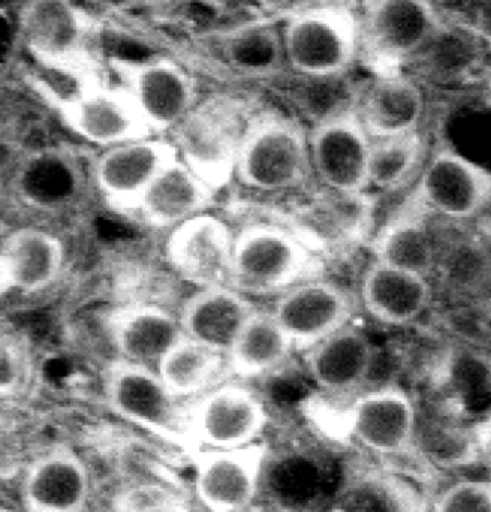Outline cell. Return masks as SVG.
Returning <instances> with one entry per match:
<instances>
[{
  "instance_id": "f546056e",
  "label": "cell",
  "mask_w": 491,
  "mask_h": 512,
  "mask_svg": "<svg viewBox=\"0 0 491 512\" xmlns=\"http://www.w3.org/2000/svg\"><path fill=\"white\" fill-rule=\"evenodd\" d=\"M429 158L421 131L396 137L375 138L370 146L369 189L394 192L420 177Z\"/></svg>"
},
{
  "instance_id": "8d00e7d4",
  "label": "cell",
  "mask_w": 491,
  "mask_h": 512,
  "mask_svg": "<svg viewBox=\"0 0 491 512\" xmlns=\"http://www.w3.org/2000/svg\"><path fill=\"white\" fill-rule=\"evenodd\" d=\"M11 283H9L8 274H6L5 265H3L2 256H0V297L6 292L11 291Z\"/></svg>"
},
{
  "instance_id": "7402d4cb",
  "label": "cell",
  "mask_w": 491,
  "mask_h": 512,
  "mask_svg": "<svg viewBox=\"0 0 491 512\" xmlns=\"http://www.w3.org/2000/svg\"><path fill=\"white\" fill-rule=\"evenodd\" d=\"M182 334L179 318L158 304H128L108 316V336L117 358L152 369Z\"/></svg>"
},
{
  "instance_id": "d590c367",
  "label": "cell",
  "mask_w": 491,
  "mask_h": 512,
  "mask_svg": "<svg viewBox=\"0 0 491 512\" xmlns=\"http://www.w3.org/2000/svg\"><path fill=\"white\" fill-rule=\"evenodd\" d=\"M475 438H477V462L484 463L491 472V417L477 424Z\"/></svg>"
},
{
  "instance_id": "44dd1931",
  "label": "cell",
  "mask_w": 491,
  "mask_h": 512,
  "mask_svg": "<svg viewBox=\"0 0 491 512\" xmlns=\"http://www.w3.org/2000/svg\"><path fill=\"white\" fill-rule=\"evenodd\" d=\"M312 381L325 393L348 394L366 384L375 366V346L355 322L304 352Z\"/></svg>"
},
{
  "instance_id": "2e32d148",
  "label": "cell",
  "mask_w": 491,
  "mask_h": 512,
  "mask_svg": "<svg viewBox=\"0 0 491 512\" xmlns=\"http://www.w3.org/2000/svg\"><path fill=\"white\" fill-rule=\"evenodd\" d=\"M267 459L268 447L262 442L198 451L194 456L198 501L209 512H245L258 495Z\"/></svg>"
},
{
  "instance_id": "9c48e42d",
  "label": "cell",
  "mask_w": 491,
  "mask_h": 512,
  "mask_svg": "<svg viewBox=\"0 0 491 512\" xmlns=\"http://www.w3.org/2000/svg\"><path fill=\"white\" fill-rule=\"evenodd\" d=\"M108 69L137 102L155 135L171 134L200 102L194 75L165 56L107 59Z\"/></svg>"
},
{
  "instance_id": "9a60e30c",
  "label": "cell",
  "mask_w": 491,
  "mask_h": 512,
  "mask_svg": "<svg viewBox=\"0 0 491 512\" xmlns=\"http://www.w3.org/2000/svg\"><path fill=\"white\" fill-rule=\"evenodd\" d=\"M234 237L230 225L206 212L168 231L164 258L183 282L195 288L230 285Z\"/></svg>"
},
{
  "instance_id": "cb8c5ba5",
  "label": "cell",
  "mask_w": 491,
  "mask_h": 512,
  "mask_svg": "<svg viewBox=\"0 0 491 512\" xmlns=\"http://www.w3.org/2000/svg\"><path fill=\"white\" fill-rule=\"evenodd\" d=\"M218 192L182 159L168 165L147 189L137 213L147 227L171 231L183 222L210 212Z\"/></svg>"
},
{
  "instance_id": "83f0119b",
  "label": "cell",
  "mask_w": 491,
  "mask_h": 512,
  "mask_svg": "<svg viewBox=\"0 0 491 512\" xmlns=\"http://www.w3.org/2000/svg\"><path fill=\"white\" fill-rule=\"evenodd\" d=\"M162 381L179 399L198 397L231 375L225 352L182 334L156 367Z\"/></svg>"
},
{
  "instance_id": "7c38bea8",
  "label": "cell",
  "mask_w": 491,
  "mask_h": 512,
  "mask_svg": "<svg viewBox=\"0 0 491 512\" xmlns=\"http://www.w3.org/2000/svg\"><path fill=\"white\" fill-rule=\"evenodd\" d=\"M186 418L188 438L215 450L256 444L270 421L261 397L237 382H221L198 396Z\"/></svg>"
},
{
  "instance_id": "277c9868",
  "label": "cell",
  "mask_w": 491,
  "mask_h": 512,
  "mask_svg": "<svg viewBox=\"0 0 491 512\" xmlns=\"http://www.w3.org/2000/svg\"><path fill=\"white\" fill-rule=\"evenodd\" d=\"M280 35L286 65L306 77H339L361 57L358 11L346 5L295 12L286 18Z\"/></svg>"
},
{
  "instance_id": "1f68e13d",
  "label": "cell",
  "mask_w": 491,
  "mask_h": 512,
  "mask_svg": "<svg viewBox=\"0 0 491 512\" xmlns=\"http://www.w3.org/2000/svg\"><path fill=\"white\" fill-rule=\"evenodd\" d=\"M349 493L355 512H426L420 493L393 475L367 474Z\"/></svg>"
},
{
  "instance_id": "74e56055",
  "label": "cell",
  "mask_w": 491,
  "mask_h": 512,
  "mask_svg": "<svg viewBox=\"0 0 491 512\" xmlns=\"http://www.w3.org/2000/svg\"><path fill=\"white\" fill-rule=\"evenodd\" d=\"M325 512H355V511L349 510V508H346V507H339V508H331V510H328Z\"/></svg>"
},
{
  "instance_id": "e0dca14e",
  "label": "cell",
  "mask_w": 491,
  "mask_h": 512,
  "mask_svg": "<svg viewBox=\"0 0 491 512\" xmlns=\"http://www.w3.org/2000/svg\"><path fill=\"white\" fill-rule=\"evenodd\" d=\"M343 423L354 441L379 456H402L417 442V406L399 387L360 394L343 412Z\"/></svg>"
},
{
  "instance_id": "6da1fadb",
  "label": "cell",
  "mask_w": 491,
  "mask_h": 512,
  "mask_svg": "<svg viewBox=\"0 0 491 512\" xmlns=\"http://www.w3.org/2000/svg\"><path fill=\"white\" fill-rule=\"evenodd\" d=\"M18 32L24 48L45 71L72 87L107 77V60L93 47L95 18L72 0H24L18 9Z\"/></svg>"
},
{
  "instance_id": "30bf717a",
  "label": "cell",
  "mask_w": 491,
  "mask_h": 512,
  "mask_svg": "<svg viewBox=\"0 0 491 512\" xmlns=\"http://www.w3.org/2000/svg\"><path fill=\"white\" fill-rule=\"evenodd\" d=\"M414 200L441 221L466 224L483 218L491 210V170L442 147L427 158Z\"/></svg>"
},
{
  "instance_id": "8992f818",
  "label": "cell",
  "mask_w": 491,
  "mask_h": 512,
  "mask_svg": "<svg viewBox=\"0 0 491 512\" xmlns=\"http://www.w3.org/2000/svg\"><path fill=\"white\" fill-rule=\"evenodd\" d=\"M361 56L376 72L400 71L420 56L445 24L433 0H364L358 11Z\"/></svg>"
},
{
  "instance_id": "d4e9b609",
  "label": "cell",
  "mask_w": 491,
  "mask_h": 512,
  "mask_svg": "<svg viewBox=\"0 0 491 512\" xmlns=\"http://www.w3.org/2000/svg\"><path fill=\"white\" fill-rule=\"evenodd\" d=\"M0 256L12 289L35 294L50 288L65 265L59 237L39 228H18L0 243Z\"/></svg>"
},
{
  "instance_id": "d6986e66",
  "label": "cell",
  "mask_w": 491,
  "mask_h": 512,
  "mask_svg": "<svg viewBox=\"0 0 491 512\" xmlns=\"http://www.w3.org/2000/svg\"><path fill=\"white\" fill-rule=\"evenodd\" d=\"M20 495L26 512H83L90 496L86 462L74 448L54 445L27 466Z\"/></svg>"
},
{
  "instance_id": "52a82bcc",
  "label": "cell",
  "mask_w": 491,
  "mask_h": 512,
  "mask_svg": "<svg viewBox=\"0 0 491 512\" xmlns=\"http://www.w3.org/2000/svg\"><path fill=\"white\" fill-rule=\"evenodd\" d=\"M250 116L236 99L200 101L171 132L179 158L216 192L230 185Z\"/></svg>"
},
{
  "instance_id": "4fadbf2b",
  "label": "cell",
  "mask_w": 491,
  "mask_h": 512,
  "mask_svg": "<svg viewBox=\"0 0 491 512\" xmlns=\"http://www.w3.org/2000/svg\"><path fill=\"white\" fill-rule=\"evenodd\" d=\"M357 295L322 277L304 280L274 301V318L285 330L295 352H306L325 337L352 324L357 315Z\"/></svg>"
},
{
  "instance_id": "836d02e7",
  "label": "cell",
  "mask_w": 491,
  "mask_h": 512,
  "mask_svg": "<svg viewBox=\"0 0 491 512\" xmlns=\"http://www.w3.org/2000/svg\"><path fill=\"white\" fill-rule=\"evenodd\" d=\"M432 512H491V480H462L439 493Z\"/></svg>"
},
{
  "instance_id": "484cf974",
  "label": "cell",
  "mask_w": 491,
  "mask_h": 512,
  "mask_svg": "<svg viewBox=\"0 0 491 512\" xmlns=\"http://www.w3.org/2000/svg\"><path fill=\"white\" fill-rule=\"evenodd\" d=\"M391 219L376 236L375 258L433 280L441 255L442 237L435 233L423 209Z\"/></svg>"
},
{
  "instance_id": "7a4b0ae2",
  "label": "cell",
  "mask_w": 491,
  "mask_h": 512,
  "mask_svg": "<svg viewBox=\"0 0 491 512\" xmlns=\"http://www.w3.org/2000/svg\"><path fill=\"white\" fill-rule=\"evenodd\" d=\"M321 259L294 231L274 224L246 225L234 237L230 285L246 297H279L319 277Z\"/></svg>"
},
{
  "instance_id": "3957f363",
  "label": "cell",
  "mask_w": 491,
  "mask_h": 512,
  "mask_svg": "<svg viewBox=\"0 0 491 512\" xmlns=\"http://www.w3.org/2000/svg\"><path fill=\"white\" fill-rule=\"evenodd\" d=\"M309 132L277 111L253 114L243 132L234 179L252 191H294L312 176Z\"/></svg>"
},
{
  "instance_id": "5b68a950",
  "label": "cell",
  "mask_w": 491,
  "mask_h": 512,
  "mask_svg": "<svg viewBox=\"0 0 491 512\" xmlns=\"http://www.w3.org/2000/svg\"><path fill=\"white\" fill-rule=\"evenodd\" d=\"M36 89L77 137L102 150L155 135L131 93L108 77L66 92L45 81Z\"/></svg>"
},
{
  "instance_id": "d6a6232c",
  "label": "cell",
  "mask_w": 491,
  "mask_h": 512,
  "mask_svg": "<svg viewBox=\"0 0 491 512\" xmlns=\"http://www.w3.org/2000/svg\"><path fill=\"white\" fill-rule=\"evenodd\" d=\"M33 376L29 342L17 331L0 330V397L23 393Z\"/></svg>"
},
{
  "instance_id": "ac0fdd59",
  "label": "cell",
  "mask_w": 491,
  "mask_h": 512,
  "mask_svg": "<svg viewBox=\"0 0 491 512\" xmlns=\"http://www.w3.org/2000/svg\"><path fill=\"white\" fill-rule=\"evenodd\" d=\"M357 298L373 321L408 327L429 312L435 288L430 277L373 258L361 276Z\"/></svg>"
},
{
  "instance_id": "603a6c76",
  "label": "cell",
  "mask_w": 491,
  "mask_h": 512,
  "mask_svg": "<svg viewBox=\"0 0 491 512\" xmlns=\"http://www.w3.org/2000/svg\"><path fill=\"white\" fill-rule=\"evenodd\" d=\"M255 309L233 286H209L185 300L177 318L186 337L227 354Z\"/></svg>"
},
{
  "instance_id": "5bb4252c",
  "label": "cell",
  "mask_w": 491,
  "mask_h": 512,
  "mask_svg": "<svg viewBox=\"0 0 491 512\" xmlns=\"http://www.w3.org/2000/svg\"><path fill=\"white\" fill-rule=\"evenodd\" d=\"M179 152L170 138L153 135L102 150L93 165V180L111 209L137 212L141 198Z\"/></svg>"
},
{
  "instance_id": "8fae6325",
  "label": "cell",
  "mask_w": 491,
  "mask_h": 512,
  "mask_svg": "<svg viewBox=\"0 0 491 512\" xmlns=\"http://www.w3.org/2000/svg\"><path fill=\"white\" fill-rule=\"evenodd\" d=\"M370 146L372 138L354 107L327 114L309 132L313 174L340 197H364L369 191Z\"/></svg>"
},
{
  "instance_id": "4316f807",
  "label": "cell",
  "mask_w": 491,
  "mask_h": 512,
  "mask_svg": "<svg viewBox=\"0 0 491 512\" xmlns=\"http://www.w3.org/2000/svg\"><path fill=\"white\" fill-rule=\"evenodd\" d=\"M295 352L271 310H253L227 352L231 375L258 378L276 372Z\"/></svg>"
},
{
  "instance_id": "f35d334b",
  "label": "cell",
  "mask_w": 491,
  "mask_h": 512,
  "mask_svg": "<svg viewBox=\"0 0 491 512\" xmlns=\"http://www.w3.org/2000/svg\"><path fill=\"white\" fill-rule=\"evenodd\" d=\"M0 512H15V511L9 510V508L2 507V505H0Z\"/></svg>"
},
{
  "instance_id": "4dcf8cb0",
  "label": "cell",
  "mask_w": 491,
  "mask_h": 512,
  "mask_svg": "<svg viewBox=\"0 0 491 512\" xmlns=\"http://www.w3.org/2000/svg\"><path fill=\"white\" fill-rule=\"evenodd\" d=\"M222 53L240 71L267 72L285 62L280 29L270 24H247L222 38Z\"/></svg>"
},
{
  "instance_id": "f1b7e54d",
  "label": "cell",
  "mask_w": 491,
  "mask_h": 512,
  "mask_svg": "<svg viewBox=\"0 0 491 512\" xmlns=\"http://www.w3.org/2000/svg\"><path fill=\"white\" fill-rule=\"evenodd\" d=\"M77 188V171L71 159L54 149L42 150L18 168L15 189L27 206L56 210L65 206Z\"/></svg>"
},
{
  "instance_id": "ffe728a7",
  "label": "cell",
  "mask_w": 491,
  "mask_h": 512,
  "mask_svg": "<svg viewBox=\"0 0 491 512\" xmlns=\"http://www.w3.org/2000/svg\"><path fill=\"white\" fill-rule=\"evenodd\" d=\"M426 95L402 71L376 72L358 95L354 110L372 140L421 131Z\"/></svg>"
},
{
  "instance_id": "ba28073f",
  "label": "cell",
  "mask_w": 491,
  "mask_h": 512,
  "mask_svg": "<svg viewBox=\"0 0 491 512\" xmlns=\"http://www.w3.org/2000/svg\"><path fill=\"white\" fill-rule=\"evenodd\" d=\"M102 391L110 411L123 421L170 444L188 441V406L171 393L158 370L116 358L102 376Z\"/></svg>"
},
{
  "instance_id": "e575fe53",
  "label": "cell",
  "mask_w": 491,
  "mask_h": 512,
  "mask_svg": "<svg viewBox=\"0 0 491 512\" xmlns=\"http://www.w3.org/2000/svg\"><path fill=\"white\" fill-rule=\"evenodd\" d=\"M120 512H191L185 502L161 487H143L129 493Z\"/></svg>"
}]
</instances>
